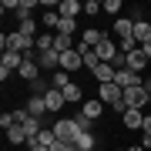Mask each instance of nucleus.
<instances>
[{
    "label": "nucleus",
    "mask_w": 151,
    "mask_h": 151,
    "mask_svg": "<svg viewBox=\"0 0 151 151\" xmlns=\"http://www.w3.org/2000/svg\"><path fill=\"white\" fill-rule=\"evenodd\" d=\"M34 7H37V0H20V7H17V17H20V20H30Z\"/></svg>",
    "instance_id": "nucleus-27"
},
{
    "label": "nucleus",
    "mask_w": 151,
    "mask_h": 151,
    "mask_svg": "<svg viewBox=\"0 0 151 151\" xmlns=\"http://www.w3.org/2000/svg\"><path fill=\"white\" fill-rule=\"evenodd\" d=\"M7 141H10V145H27V131H24L20 124H14V128L7 131Z\"/></svg>",
    "instance_id": "nucleus-22"
},
{
    "label": "nucleus",
    "mask_w": 151,
    "mask_h": 151,
    "mask_svg": "<svg viewBox=\"0 0 151 151\" xmlns=\"http://www.w3.org/2000/svg\"><path fill=\"white\" fill-rule=\"evenodd\" d=\"M141 50H145V57L151 60V40H148V44H141Z\"/></svg>",
    "instance_id": "nucleus-35"
},
{
    "label": "nucleus",
    "mask_w": 151,
    "mask_h": 151,
    "mask_svg": "<svg viewBox=\"0 0 151 151\" xmlns=\"http://www.w3.org/2000/svg\"><path fill=\"white\" fill-rule=\"evenodd\" d=\"M47 50H54V34H40L37 37V54H47Z\"/></svg>",
    "instance_id": "nucleus-28"
},
{
    "label": "nucleus",
    "mask_w": 151,
    "mask_h": 151,
    "mask_svg": "<svg viewBox=\"0 0 151 151\" xmlns=\"http://www.w3.org/2000/svg\"><path fill=\"white\" fill-rule=\"evenodd\" d=\"M54 141H57V134H54V131H47V128H44L40 134H37V138L30 141V145H44V148H54Z\"/></svg>",
    "instance_id": "nucleus-25"
},
{
    "label": "nucleus",
    "mask_w": 151,
    "mask_h": 151,
    "mask_svg": "<svg viewBox=\"0 0 151 151\" xmlns=\"http://www.w3.org/2000/svg\"><path fill=\"white\" fill-rule=\"evenodd\" d=\"M64 101H67V104H84V91H81L77 84H70L67 91H64Z\"/></svg>",
    "instance_id": "nucleus-24"
},
{
    "label": "nucleus",
    "mask_w": 151,
    "mask_h": 151,
    "mask_svg": "<svg viewBox=\"0 0 151 151\" xmlns=\"http://www.w3.org/2000/svg\"><path fill=\"white\" fill-rule=\"evenodd\" d=\"M94 145H97V141H94L91 131H81V134H77V141H74L77 151H94Z\"/></svg>",
    "instance_id": "nucleus-21"
},
{
    "label": "nucleus",
    "mask_w": 151,
    "mask_h": 151,
    "mask_svg": "<svg viewBox=\"0 0 151 151\" xmlns=\"http://www.w3.org/2000/svg\"><path fill=\"white\" fill-rule=\"evenodd\" d=\"M37 64H40V67H54V70H60V54H57V50L37 54Z\"/></svg>",
    "instance_id": "nucleus-19"
},
{
    "label": "nucleus",
    "mask_w": 151,
    "mask_h": 151,
    "mask_svg": "<svg viewBox=\"0 0 151 151\" xmlns=\"http://www.w3.org/2000/svg\"><path fill=\"white\" fill-rule=\"evenodd\" d=\"M124 151H128V148H124Z\"/></svg>",
    "instance_id": "nucleus-39"
},
{
    "label": "nucleus",
    "mask_w": 151,
    "mask_h": 151,
    "mask_svg": "<svg viewBox=\"0 0 151 151\" xmlns=\"http://www.w3.org/2000/svg\"><path fill=\"white\" fill-rule=\"evenodd\" d=\"M54 50L57 54H67V50H74V40L64 37V34H54Z\"/></svg>",
    "instance_id": "nucleus-23"
},
{
    "label": "nucleus",
    "mask_w": 151,
    "mask_h": 151,
    "mask_svg": "<svg viewBox=\"0 0 151 151\" xmlns=\"http://www.w3.org/2000/svg\"><path fill=\"white\" fill-rule=\"evenodd\" d=\"M91 74L97 77V84H111L114 81V74H118V70H114V64H97Z\"/></svg>",
    "instance_id": "nucleus-15"
},
{
    "label": "nucleus",
    "mask_w": 151,
    "mask_h": 151,
    "mask_svg": "<svg viewBox=\"0 0 151 151\" xmlns=\"http://www.w3.org/2000/svg\"><path fill=\"white\" fill-rule=\"evenodd\" d=\"M40 24H44V27H54V30H57V24H60V14H57V10H47V14L40 17Z\"/></svg>",
    "instance_id": "nucleus-29"
},
{
    "label": "nucleus",
    "mask_w": 151,
    "mask_h": 151,
    "mask_svg": "<svg viewBox=\"0 0 151 151\" xmlns=\"http://www.w3.org/2000/svg\"><path fill=\"white\" fill-rule=\"evenodd\" d=\"M50 151H77V148L67 145V141H54V148H50Z\"/></svg>",
    "instance_id": "nucleus-33"
},
{
    "label": "nucleus",
    "mask_w": 151,
    "mask_h": 151,
    "mask_svg": "<svg viewBox=\"0 0 151 151\" xmlns=\"http://www.w3.org/2000/svg\"><path fill=\"white\" fill-rule=\"evenodd\" d=\"M44 101H47V111H50V114H57V111L67 104V101H64V91H57V87H50V91L44 94Z\"/></svg>",
    "instance_id": "nucleus-9"
},
{
    "label": "nucleus",
    "mask_w": 151,
    "mask_h": 151,
    "mask_svg": "<svg viewBox=\"0 0 151 151\" xmlns=\"http://www.w3.org/2000/svg\"><path fill=\"white\" fill-rule=\"evenodd\" d=\"M77 67H84V57L77 54V47L67 50V54H60V70H67V74H70V70H77Z\"/></svg>",
    "instance_id": "nucleus-6"
},
{
    "label": "nucleus",
    "mask_w": 151,
    "mask_h": 151,
    "mask_svg": "<svg viewBox=\"0 0 151 151\" xmlns=\"http://www.w3.org/2000/svg\"><path fill=\"white\" fill-rule=\"evenodd\" d=\"M84 14H87V17H94V14H104V4H97V0H87V4H84Z\"/></svg>",
    "instance_id": "nucleus-31"
},
{
    "label": "nucleus",
    "mask_w": 151,
    "mask_h": 151,
    "mask_svg": "<svg viewBox=\"0 0 151 151\" xmlns=\"http://www.w3.org/2000/svg\"><path fill=\"white\" fill-rule=\"evenodd\" d=\"M17 74H20L24 77V81H40V64H37V60H34V57H27V60H24V64H20V70H17Z\"/></svg>",
    "instance_id": "nucleus-5"
},
{
    "label": "nucleus",
    "mask_w": 151,
    "mask_h": 151,
    "mask_svg": "<svg viewBox=\"0 0 151 151\" xmlns=\"http://www.w3.org/2000/svg\"><path fill=\"white\" fill-rule=\"evenodd\" d=\"M57 34H64V37L77 34V20H70V17H60V24H57Z\"/></svg>",
    "instance_id": "nucleus-26"
},
{
    "label": "nucleus",
    "mask_w": 151,
    "mask_h": 151,
    "mask_svg": "<svg viewBox=\"0 0 151 151\" xmlns=\"http://www.w3.org/2000/svg\"><path fill=\"white\" fill-rule=\"evenodd\" d=\"M134 40H138V47L151 40V24L148 20H134Z\"/></svg>",
    "instance_id": "nucleus-18"
},
{
    "label": "nucleus",
    "mask_w": 151,
    "mask_h": 151,
    "mask_svg": "<svg viewBox=\"0 0 151 151\" xmlns=\"http://www.w3.org/2000/svg\"><path fill=\"white\" fill-rule=\"evenodd\" d=\"M20 151H30V148H20Z\"/></svg>",
    "instance_id": "nucleus-38"
},
{
    "label": "nucleus",
    "mask_w": 151,
    "mask_h": 151,
    "mask_svg": "<svg viewBox=\"0 0 151 151\" xmlns=\"http://www.w3.org/2000/svg\"><path fill=\"white\" fill-rule=\"evenodd\" d=\"M145 87H148V104H151V81H148V84H145Z\"/></svg>",
    "instance_id": "nucleus-37"
},
{
    "label": "nucleus",
    "mask_w": 151,
    "mask_h": 151,
    "mask_svg": "<svg viewBox=\"0 0 151 151\" xmlns=\"http://www.w3.org/2000/svg\"><path fill=\"white\" fill-rule=\"evenodd\" d=\"M101 40H104L101 30H97V27H87V30H81V40H77V44H84V47H97Z\"/></svg>",
    "instance_id": "nucleus-16"
},
{
    "label": "nucleus",
    "mask_w": 151,
    "mask_h": 151,
    "mask_svg": "<svg viewBox=\"0 0 151 151\" xmlns=\"http://www.w3.org/2000/svg\"><path fill=\"white\" fill-rule=\"evenodd\" d=\"M70 84H74V81H70L67 70H54V77H50V87H57V91H67Z\"/></svg>",
    "instance_id": "nucleus-20"
},
{
    "label": "nucleus",
    "mask_w": 151,
    "mask_h": 151,
    "mask_svg": "<svg viewBox=\"0 0 151 151\" xmlns=\"http://www.w3.org/2000/svg\"><path fill=\"white\" fill-rule=\"evenodd\" d=\"M121 121H124V128H131V131H134V128H145V111L128 108V111L121 114Z\"/></svg>",
    "instance_id": "nucleus-8"
},
{
    "label": "nucleus",
    "mask_w": 151,
    "mask_h": 151,
    "mask_svg": "<svg viewBox=\"0 0 151 151\" xmlns=\"http://www.w3.org/2000/svg\"><path fill=\"white\" fill-rule=\"evenodd\" d=\"M77 54L84 57V67H91V70L101 64V57H97V50H94V47H84V44H77Z\"/></svg>",
    "instance_id": "nucleus-17"
},
{
    "label": "nucleus",
    "mask_w": 151,
    "mask_h": 151,
    "mask_svg": "<svg viewBox=\"0 0 151 151\" xmlns=\"http://www.w3.org/2000/svg\"><path fill=\"white\" fill-rule=\"evenodd\" d=\"M124 104H128V108H138V111H145V108H148V87H145V84H134V87H128V91H124Z\"/></svg>",
    "instance_id": "nucleus-3"
},
{
    "label": "nucleus",
    "mask_w": 151,
    "mask_h": 151,
    "mask_svg": "<svg viewBox=\"0 0 151 151\" xmlns=\"http://www.w3.org/2000/svg\"><path fill=\"white\" fill-rule=\"evenodd\" d=\"M101 111H104V101H101V97H87V101L81 104V114H84V118H101Z\"/></svg>",
    "instance_id": "nucleus-10"
},
{
    "label": "nucleus",
    "mask_w": 151,
    "mask_h": 151,
    "mask_svg": "<svg viewBox=\"0 0 151 151\" xmlns=\"http://www.w3.org/2000/svg\"><path fill=\"white\" fill-rule=\"evenodd\" d=\"M118 10H121V0H108V4H104V14H111V17H114Z\"/></svg>",
    "instance_id": "nucleus-32"
},
{
    "label": "nucleus",
    "mask_w": 151,
    "mask_h": 151,
    "mask_svg": "<svg viewBox=\"0 0 151 151\" xmlns=\"http://www.w3.org/2000/svg\"><path fill=\"white\" fill-rule=\"evenodd\" d=\"M50 131L57 134V141H67V145H74V141H77V134H81L84 128L77 124V118H57V124H54Z\"/></svg>",
    "instance_id": "nucleus-2"
},
{
    "label": "nucleus",
    "mask_w": 151,
    "mask_h": 151,
    "mask_svg": "<svg viewBox=\"0 0 151 151\" xmlns=\"http://www.w3.org/2000/svg\"><path fill=\"white\" fill-rule=\"evenodd\" d=\"M97 97H101V101L104 104H111V108L114 111H118V114H124V111H128V104H124V91H121V87L118 84H101V87H97Z\"/></svg>",
    "instance_id": "nucleus-1"
},
{
    "label": "nucleus",
    "mask_w": 151,
    "mask_h": 151,
    "mask_svg": "<svg viewBox=\"0 0 151 151\" xmlns=\"http://www.w3.org/2000/svg\"><path fill=\"white\" fill-rule=\"evenodd\" d=\"M114 34H118V40L134 37V20H128V17H118V20H114Z\"/></svg>",
    "instance_id": "nucleus-11"
},
{
    "label": "nucleus",
    "mask_w": 151,
    "mask_h": 151,
    "mask_svg": "<svg viewBox=\"0 0 151 151\" xmlns=\"http://www.w3.org/2000/svg\"><path fill=\"white\" fill-rule=\"evenodd\" d=\"M24 60H27V57H24L20 50H7V54H4V60H0V67H7V70H20V64H24Z\"/></svg>",
    "instance_id": "nucleus-14"
},
{
    "label": "nucleus",
    "mask_w": 151,
    "mask_h": 151,
    "mask_svg": "<svg viewBox=\"0 0 151 151\" xmlns=\"http://www.w3.org/2000/svg\"><path fill=\"white\" fill-rule=\"evenodd\" d=\"M94 50H97V57H101V64H111V60H114V57H118V44H114L111 37H104V40H101V44H97V47H94Z\"/></svg>",
    "instance_id": "nucleus-4"
},
{
    "label": "nucleus",
    "mask_w": 151,
    "mask_h": 151,
    "mask_svg": "<svg viewBox=\"0 0 151 151\" xmlns=\"http://www.w3.org/2000/svg\"><path fill=\"white\" fill-rule=\"evenodd\" d=\"M148 67V57H145V50H131V54H128V70H134V74H141V70H145Z\"/></svg>",
    "instance_id": "nucleus-13"
},
{
    "label": "nucleus",
    "mask_w": 151,
    "mask_h": 151,
    "mask_svg": "<svg viewBox=\"0 0 151 151\" xmlns=\"http://www.w3.org/2000/svg\"><path fill=\"white\" fill-rule=\"evenodd\" d=\"M17 30H20V34H27V37H34V40L40 37V34H37V27H34V20H20V27H17Z\"/></svg>",
    "instance_id": "nucleus-30"
},
{
    "label": "nucleus",
    "mask_w": 151,
    "mask_h": 151,
    "mask_svg": "<svg viewBox=\"0 0 151 151\" xmlns=\"http://www.w3.org/2000/svg\"><path fill=\"white\" fill-rule=\"evenodd\" d=\"M128 151H148V148H141V145H134V148H128Z\"/></svg>",
    "instance_id": "nucleus-36"
},
{
    "label": "nucleus",
    "mask_w": 151,
    "mask_h": 151,
    "mask_svg": "<svg viewBox=\"0 0 151 151\" xmlns=\"http://www.w3.org/2000/svg\"><path fill=\"white\" fill-rule=\"evenodd\" d=\"M27 111H30V118H44V114H50V111H47V101H44L40 94H30Z\"/></svg>",
    "instance_id": "nucleus-12"
},
{
    "label": "nucleus",
    "mask_w": 151,
    "mask_h": 151,
    "mask_svg": "<svg viewBox=\"0 0 151 151\" xmlns=\"http://www.w3.org/2000/svg\"><path fill=\"white\" fill-rule=\"evenodd\" d=\"M57 10H60V17H70V20H77V14H84V4H81V0H60Z\"/></svg>",
    "instance_id": "nucleus-7"
},
{
    "label": "nucleus",
    "mask_w": 151,
    "mask_h": 151,
    "mask_svg": "<svg viewBox=\"0 0 151 151\" xmlns=\"http://www.w3.org/2000/svg\"><path fill=\"white\" fill-rule=\"evenodd\" d=\"M141 148H151V128L145 131V134H141Z\"/></svg>",
    "instance_id": "nucleus-34"
}]
</instances>
